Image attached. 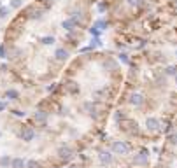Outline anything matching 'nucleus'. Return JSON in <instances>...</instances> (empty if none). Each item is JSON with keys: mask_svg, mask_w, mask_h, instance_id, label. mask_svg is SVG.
<instances>
[{"mask_svg": "<svg viewBox=\"0 0 177 168\" xmlns=\"http://www.w3.org/2000/svg\"><path fill=\"white\" fill-rule=\"evenodd\" d=\"M168 142L172 145H177V133H168Z\"/></svg>", "mask_w": 177, "mask_h": 168, "instance_id": "nucleus-12", "label": "nucleus"}, {"mask_svg": "<svg viewBox=\"0 0 177 168\" xmlns=\"http://www.w3.org/2000/svg\"><path fill=\"white\" fill-rule=\"evenodd\" d=\"M0 165H2V168H9V166H11V158H9V156H2Z\"/></svg>", "mask_w": 177, "mask_h": 168, "instance_id": "nucleus-11", "label": "nucleus"}, {"mask_svg": "<svg viewBox=\"0 0 177 168\" xmlns=\"http://www.w3.org/2000/svg\"><path fill=\"white\" fill-rule=\"evenodd\" d=\"M27 168H39V163L30 159V161H27Z\"/></svg>", "mask_w": 177, "mask_h": 168, "instance_id": "nucleus-13", "label": "nucleus"}, {"mask_svg": "<svg viewBox=\"0 0 177 168\" xmlns=\"http://www.w3.org/2000/svg\"><path fill=\"white\" fill-rule=\"evenodd\" d=\"M0 137H2V131H0Z\"/></svg>", "mask_w": 177, "mask_h": 168, "instance_id": "nucleus-14", "label": "nucleus"}, {"mask_svg": "<svg viewBox=\"0 0 177 168\" xmlns=\"http://www.w3.org/2000/svg\"><path fill=\"white\" fill-rule=\"evenodd\" d=\"M9 168H27V161L23 158H14V159H11V166Z\"/></svg>", "mask_w": 177, "mask_h": 168, "instance_id": "nucleus-10", "label": "nucleus"}, {"mask_svg": "<svg viewBox=\"0 0 177 168\" xmlns=\"http://www.w3.org/2000/svg\"><path fill=\"white\" fill-rule=\"evenodd\" d=\"M133 163H135V165H139V166L145 165V163H147V151H140V152H137V154L133 156Z\"/></svg>", "mask_w": 177, "mask_h": 168, "instance_id": "nucleus-9", "label": "nucleus"}, {"mask_svg": "<svg viewBox=\"0 0 177 168\" xmlns=\"http://www.w3.org/2000/svg\"><path fill=\"white\" fill-rule=\"evenodd\" d=\"M19 137H21V140H25V142L33 140V137H35V133H33V128H32V126H23L21 131H19Z\"/></svg>", "mask_w": 177, "mask_h": 168, "instance_id": "nucleus-5", "label": "nucleus"}, {"mask_svg": "<svg viewBox=\"0 0 177 168\" xmlns=\"http://www.w3.org/2000/svg\"><path fill=\"white\" fill-rule=\"evenodd\" d=\"M33 117H35V121H37L39 125H46V123H48V119H49V114L44 110V109H39L37 112L33 114Z\"/></svg>", "mask_w": 177, "mask_h": 168, "instance_id": "nucleus-7", "label": "nucleus"}, {"mask_svg": "<svg viewBox=\"0 0 177 168\" xmlns=\"http://www.w3.org/2000/svg\"><path fill=\"white\" fill-rule=\"evenodd\" d=\"M58 156L61 158V159H72V158H74V151H72L69 145H60L58 147Z\"/></svg>", "mask_w": 177, "mask_h": 168, "instance_id": "nucleus-6", "label": "nucleus"}, {"mask_svg": "<svg viewBox=\"0 0 177 168\" xmlns=\"http://www.w3.org/2000/svg\"><path fill=\"white\" fill-rule=\"evenodd\" d=\"M98 161L102 163V165H105V166H109L112 163V154L109 151H100L98 152Z\"/></svg>", "mask_w": 177, "mask_h": 168, "instance_id": "nucleus-8", "label": "nucleus"}, {"mask_svg": "<svg viewBox=\"0 0 177 168\" xmlns=\"http://www.w3.org/2000/svg\"><path fill=\"white\" fill-rule=\"evenodd\" d=\"M160 0H103L100 11L114 16V21L130 23L142 18L153 9Z\"/></svg>", "mask_w": 177, "mask_h": 168, "instance_id": "nucleus-1", "label": "nucleus"}, {"mask_svg": "<svg viewBox=\"0 0 177 168\" xmlns=\"http://www.w3.org/2000/svg\"><path fill=\"white\" fill-rule=\"evenodd\" d=\"M149 63H163V65H175L177 67V28L172 32L163 33L156 44V47L145 58Z\"/></svg>", "mask_w": 177, "mask_h": 168, "instance_id": "nucleus-2", "label": "nucleus"}, {"mask_svg": "<svg viewBox=\"0 0 177 168\" xmlns=\"http://www.w3.org/2000/svg\"><path fill=\"white\" fill-rule=\"evenodd\" d=\"M161 126H163V121L158 117V116H147L144 121V128L151 133H158L161 130Z\"/></svg>", "mask_w": 177, "mask_h": 168, "instance_id": "nucleus-3", "label": "nucleus"}, {"mask_svg": "<svg viewBox=\"0 0 177 168\" xmlns=\"http://www.w3.org/2000/svg\"><path fill=\"white\" fill-rule=\"evenodd\" d=\"M112 151H114V154H128L130 145L126 144V142H123V140H118V142H114L112 144Z\"/></svg>", "mask_w": 177, "mask_h": 168, "instance_id": "nucleus-4", "label": "nucleus"}]
</instances>
